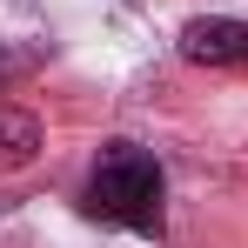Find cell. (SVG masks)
Returning <instances> with one entry per match:
<instances>
[{
	"label": "cell",
	"instance_id": "obj_1",
	"mask_svg": "<svg viewBox=\"0 0 248 248\" xmlns=\"http://www.w3.org/2000/svg\"><path fill=\"white\" fill-rule=\"evenodd\" d=\"M161 161L134 141H108L101 161L87 168V188H81V208L94 221H114V228H134V235H161Z\"/></svg>",
	"mask_w": 248,
	"mask_h": 248
},
{
	"label": "cell",
	"instance_id": "obj_2",
	"mask_svg": "<svg viewBox=\"0 0 248 248\" xmlns=\"http://www.w3.org/2000/svg\"><path fill=\"white\" fill-rule=\"evenodd\" d=\"M181 61L195 67H235L248 61V20H228V14H202L181 27Z\"/></svg>",
	"mask_w": 248,
	"mask_h": 248
},
{
	"label": "cell",
	"instance_id": "obj_3",
	"mask_svg": "<svg viewBox=\"0 0 248 248\" xmlns=\"http://www.w3.org/2000/svg\"><path fill=\"white\" fill-rule=\"evenodd\" d=\"M34 155H41V121L20 108H0V174L34 168Z\"/></svg>",
	"mask_w": 248,
	"mask_h": 248
}]
</instances>
